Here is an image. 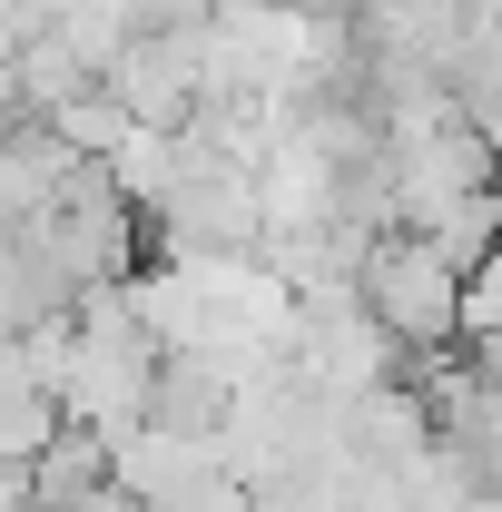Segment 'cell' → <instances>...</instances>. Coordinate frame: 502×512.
<instances>
[{
  "label": "cell",
  "instance_id": "cell-1",
  "mask_svg": "<svg viewBox=\"0 0 502 512\" xmlns=\"http://www.w3.org/2000/svg\"><path fill=\"white\" fill-rule=\"evenodd\" d=\"M493 168H502V148H493Z\"/></svg>",
  "mask_w": 502,
  "mask_h": 512
}]
</instances>
